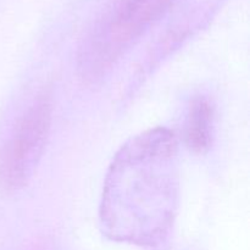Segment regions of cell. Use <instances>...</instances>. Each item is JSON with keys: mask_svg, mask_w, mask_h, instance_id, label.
<instances>
[{"mask_svg": "<svg viewBox=\"0 0 250 250\" xmlns=\"http://www.w3.org/2000/svg\"><path fill=\"white\" fill-rule=\"evenodd\" d=\"M215 107L207 97H197L190 103L185 124V142L190 151L205 154L214 139Z\"/></svg>", "mask_w": 250, "mask_h": 250, "instance_id": "cell-4", "label": "cell"}, {"mask_svg": "<svg viewBox=\"0 0 250 250\" xmlns=\"http://www.w3.org/2000/svg\"><path fill=\"white\" fill-rule=\"evenodd\" d=\"M180 199L178 142L164 127L129 138L112 158L100 200V226L112 241L158 247L170 236Z\"/></svg>", "mask_w": 250, "mask_h": 250, "instance_id": "cell-1", "label": "cell"}, {"mask_svg": "<svg viewBox=\"0 0 250 250\" xmlns=\"http://www.w3.org/2000/svg\"><path fill=\"white\" fill-rule=\"evenodd\" d=\"M53 107L48 95H41L17 122L0 156V183L6 190H19L31 180L45 149Z\"/></svg>", "mask_w": 250, "mask_h": 250, "instance_id": "cell-3", "label": "cell"}, {"mask_svg": "<svg viewBox=\"0 0 250 250\" xmlns=\"http://www.w3.org/2000/svg\"><path fill=\"white\" fill-rule=\"evenodd\" d=\"M172 0H127L117 10L105 31L98 34L82 53L81 70L87 80L94 81L106 72L127 46L158 19Z\"/></svg>", "mask_w": 250, "mask_h": 250, "instance_id": "cell-2", "label": "cell"}]
</instances>
